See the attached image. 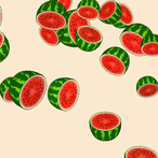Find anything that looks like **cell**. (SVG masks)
Wrapping results in <instances>:
<instances>
[{
  "mask_svg": "<svg viewBox=\"0 0 158 158\" xmlns=\"http://www.w3.org/2000/svg\"><path fill=\"white\" fill-rule=\"evenodd\" d=\"M48 84L41 73L25 70L11 77L10 89L13 103L23 110L35 109L43 99Z\"/></svg>",
  "mask_w": 158,
  "mask_h": 158,
  "instance_id": "cell-1",
  "label": "cell"
},
{
  "mask_svg": "<svg viewBox=\"0 0 158 158\" xmlns=\"http://www.w3.org/2000/svg\"><path fill=\"white\" fill-rule=\"evenodd\" d=\"M80 95L78 82L72 77H60L47 88L48 100L55 109L68 112L77 104Z\"/></svg>",
  "mask_w": 158,
  "mask_h": 158,
  "instance_id": "cell-2",
  "label": "cell"
},
{
  "mask_svg": "<svg viewBox=\"0 0 158 158\" xmlns=\"http://www.w3.org/2000/svg\"><path fill=\"white\" fill-rule=\"evenodd\" d=\"M89 128L93 137L99 141H112L120 133L121 118L118 114L110 111L97 112L89 119Z\"/></svg>",
  "mask_w": 158,
  "mask_h": 158,
  "instance_id": "cell-3",
  "label": "cell"
},
{
  "mask_svg": "<svg viewBox=\"0 0 158 158\" xmlns=\"http://www.w3.org/2000/svg\"><path fill=\"white\" fill-rule=\"evenodd\" d=\"M67 19V11L54 1H47L40 6L36 14V22L39 27L60 31L63 29Z\"/></svg>",
  "mask_w": 158,
  "mask_h": 158,
  "instance_id": "cell-4",
  "label": "cell"
},
{
  "mask_svg": "<svg viewBox=\"0 0 158 158\" xmlns=\"http://www.w3.org/2000/svg\"><path fill=\"white\" fill-rule=\"evenodd\" d=\"M100 64L108 74L122 77L130 66V57L124 48L113 46L104 51L100 56Z\"/></svg>",
  "mask_w": 158,
  "mask_h": 158,
  "instance_id": "cell-5",
  "label": "cell"
},
{
  "mask_svg": "<svg viewBox=\"0 0 158 158\" xmlns=\"http://www.w3.org/2000/svg\"><path fill=\"white\" fill-rule=\"evenodd\" d=\"M151 33L152 30L143 24H132L129 27L124 28V31L120 33V44L127 53H130L138 57H142L140 48L145 38Z\"/></svg>",
  "mask_w": 158,
  "mask_h": 158,
  "instance_id": "cell-6",
  "label": "cell"
},
{
  "mask_svg": "<svg viewBox=\"0 0 158 158\" xmlns=\"http://www.w3.org/2000/svg\"><path fill=\"white\" fill-rule=\"evenodd\" d=\"M75 42L76 48L84 52H93L103 42V33L91 25H82L77 29Z\"/></svg>",
  "mask_w": 158,
  "mask_h": 158,
  "instance_id": "cell-7",
  "label": "cell"
},
{
  "mask_svg": "<svg viewBox=\"0 0 158 158\" xmlns=\"http://www.w3.org/2000/svg\"><path fill=\"white\" fill-rule=\"evenodd\" d=\"M82 25H90V22L81 19L77 14L76 10H70L67 12V19L63 29L57 31L60 37V42L68 48H76V38L77 29Z\"/></svg>",
  "mask_w": 158,
  "mask_h": 158,
  "instance_id": "cell-8",
  "label": "cell"
},
{
  "mask_svg": "<svg viewBox=\"0 0 158 158\" xmlns=\"http://www.w3.org/2000/svg\"><path fill=\"white\" fill-rule=\"evenodd\" d=\"M120 9L118 2L115 1V0H108V1L104 2L102 6H100L97 19H100L104 24L113 25L118 19Z\"/></svg>",
  "mask_w": 158,
  "mask_h": 158,
  "instance_id": "cell-9",
  "label": "cell"
},
{
  "mask_svg": "<svg viewBox=\"0 0 158 158\" xmlns=\"http://www.w3.org/2000/svg\"><path fill=\"white\" fill-rule=\"evenodd\" d=\"M137 94L141 98H153L158 94V82L153 77H143L137 83Z\"/></svg>",
  "mask_w": 158,
  "mask_h": 158,
  "instance_id": "cell-10",
  "label": "cell"
},
{
  "mask_svg": "<svg viewBox=\"0 0 158 158\" xmlns=\"http://www.w3.org/2000/svg\"><path fill=\"white\" fill-rule=\"evenodd\" d=\"M99 11L100 4L97 0H81L76 9L77 14L88 22L97 19Z\"/></svg>",
  "mask_w": 158,
  "mask_h": 158,
  "instance_id": "cell-11",
  "label": "cell"
},
{
  "mask_svg": "<svg viewBox=\"0 0 158 158\" xmlns=\"http://www.w3.org/2000/svg\"><path fill=\"white\" fill-rule=\"evenodd\" d=\"M118 4L120 9V14L118 16V19L113 24V26L116 28H119V29H124V28L134 24V16H133L131 9L126 3H122V2L119 3L118 2Z\"/></svg>",
  "mask_w": 158,
  "mask_h": 158,
  "instance_id": "cell-12",
  "label": "cell"
},
{
  "mask_svg": "<svg viewBox=\"0 0 158 158\" xmlns=\"http://www.w3.org/2000/svg\"><path fill=\"white\" fill-rule=\"evenodd\" d=\"M141 51L142 56H148V57H157L158 56V37L155 33H151L150 35L145 38L143 43L141 44Z\"/></svg>",
  "mask_w": 158,
  "mask_h": 158,
  "instance_id": "cell-13",
  "label": "cell"
},
{
  "mask_svg": "<svg viewBox=\"0 0 158 158\" xmlns=\"http://www.w3.org/2000/svg\"><path fill=\"white\" fill-rule=\"evenodd\" d=\"M124 158H158L154 150L146 146H132L124 153Z\"/></svg>",
  "mask_w": 158,
  "mask_h": 158,
  "instance_id": "cell-14",
  "label": "cell"
},
{
  "mask_svg": "<svg viewBox=\"0 0 158 158\" xmlns=\"http://www.w3.org/2000/svg\"><path fill=\"white\" fill-rule=\"evenodd\" d=\"M39 35H40V38H41L42 41L50 46H56L61 43V42H60L59 33L53 29L39 27Z\"/></svg>",
  "mask_w": 158,
  "mask_h": 158,
  "instance_id": "cell-15",
  "label": "cell"
},
{
  "mask_svg": "<svg viewBox=\"0 0 158 158\" xmlns=\"http://www.w3.org/2000/svg\"><path fill=\"white\" fill-rule=\"evenodd\" d=\"M10 81H11V77H7L0 84V96H1L2 100L4 102H7V103L13 102L12 96H11V89H10Z\"/></svg>",
  "mask_w": 158,
  "mask_h": 158,
  "instance_id": "cell-16",
  "label": "cell"
},
{
  "mask_svg": "<svg viewBox=\"0 0 158 158\" xmlns=\"http://www.w3.org/2000/svg\"><path fill=\"white\" fill-rule=\"evenodd\" d=\"M9 53H10L9 40L3 32L0 31V63H2L9 56Z\"/></svg>",
  "mask_w": 158,
  "mask_h": 158,
  "instance_id": "cell-17",
  "label": "cell"
},
{
  "mask_svg": "<svg viewBox=\"0 0 158 158\" xmlns=\"http://www.w3.org/2000/svg\"><path fill=\"white\" fill-rule=\"evenodd\" d=\"M50 1H54V2H56V3L61 4V6L68 12L70 10H72L73 1H74V0H50Z\"/></svg>",
  "mask_w": 158,
  "mask_h": 158,
  "instance_id": "cell-18",
  "label": "cell"
},
{
  "mask_svg": "<svg viewBox=\"0 0 158 158\" xmlns=\"http://www.w3.org/2000/svg\"><path fill=\"white\" fill-rule=\"evenodd\" d=\"M2 19H3V13H2L1 6H0V27H1V24H2Z\"/></svg>",
  "mask_w": 158,
  "mask_h": 158,
  "instance_id": "cell-19",
  "label": "cell"
}]
</instances>
